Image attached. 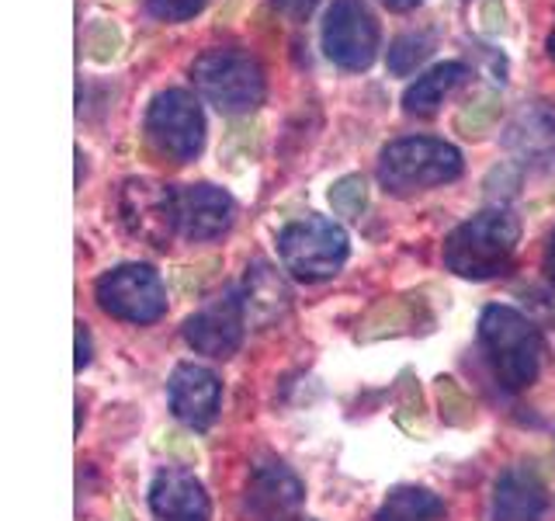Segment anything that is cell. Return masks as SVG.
<instances>
[{
	"instance_id": "44dd1931",
	"label": "cell",
	"mask_w": 555,
	"mask_h": 521,
	"mask_svg": "<svg viewBox=\"0 0 555 521\" xmlns=\"http://www.w3.org/2000/svg\"><path fill=\"white\" fill-rule=\"evenodd\" d=\"M205 4L208 0H143V11L164 25H181V22H191L195 14H202Z\"/></svg>"
},
{
	"instance_id": "9c48e42d",
	"label": "cell",
	"mask_w": 555,
	"mask_h": 521,
	"mask_svg": "<svg viewBox=\"0 0 555 521\" xmlns=\"http://www.w3.org/2000/svg\"><path fill=\"white\" fill-rule=\"evenodd\" d=\"M118 219L135 240L167 247V240L178 233V188L129 178L118 191Z\"/></svg>"
},
{
	"instance_id": "5b68a950",
	"label": "cell",
	"mask_w": 555,
	"mask_h": 521,
	"mask_svg": "<svg viewBox=\"0 0 555 521\" xmlns=\"http://www.w3.org/2000/svg\"><path fill=\"white\" fill-rule=\"evenodd\" d=\"M347 254H351L347 230L326 216L295 219L278 233V257H282V268L295 278V282H306V285L334 278L344 268Z\"/></svg>"
},
{
	"instance_id": "ba28073f",
	"label": "cell",
	"mask_w": 555,
	"mask_h": 521,
	"mask_svg": "<svg viewBox=\"0 0 555 521\" xmlns=\"http://www.w3.org/2000/svg\"><path fill=\"white\" fill-rule=\"evenodd\" d=\"M98 306L126 323H156L167 313V285L150 265H118L94 282Z\"/></svg>"
},
{
	"instance_id": "6da1fadb",
	"label": "cell",
	"mask_w": 555,
	"mask_h": 521,
	"mask_svg": "<svg viewBox=\"0 0 555 521\" xmlns=\"http://www.w3.org/2000/svg\"><path fill=\"white\" fill-rule=\"evenodd\" d=\"M517 243L520 223L511 208H482L448 233L444 268L468 282H490L511 268Z\"/></svg>"
},
{
	"instance_id": "5bb4252c",
	"label": "cell",
	"mask_w": 555,
	"mask_h": 521,
	"mask_svg": "<svg viewBox=\"0 0 555 521\" xmlns=\"http://www.w3.org/2000/svg\"><path fill=\"white\" fill-rule=\"evenodd\" d=\"M503 147H507L520 164L531 167H555V109L548 101H528L525 109L503 129Z\"/></svg>"
},
{
	"instance_id": "8992f818",
	"label": "cell",
	"mask_w": 555,
	"mask_h": 521,
	"mask_svg": "<svg viewBox=\"0 0 555 521\" xmlns=\"http://www.w3.org/2000/svg\"><path fill=\"white\" fill-rule=\"evenodd\" d=\"M143 132L156 153L170 156L173 164H188L205 150V115L195 94L170 87L160 91L146 109Z\"/></svg>"
},
{
	"instance_id": "8fae6325",
	"label": "cell",
	"mask_w": 555,
	"mask_h": 521,
	"mask_svg": "<svg viewBox=\"0 0 555 521\" xmlns=\"http://www.w3.org/2000/svg\"><path fill=\"white\" fill-rule=\"evenodd\" d=\"M167 399H170V414L178 417L181 424H188L191 431H205V428H212V421L219 417L222 382L212 369H205V365L184 361L173 369L167 382Z\"/></svg>"
},
{
	"instance_id": "d6986e66",
	"label": "cell",
	"mask_w": 555,
	"mask_h": 521,
	"mask_svg": "<svg viewBox=\"0 0 555 521\" xmlns=\"http://www.w3.org/2000/svg\"><path fill=\"white\" fill-rule=\"evenodd\" d=\"M247 289H243V306H247V320L268 323L278 313L288 306V292L264 260H257L254 268H247Z\"/></svg>"
},
{
	"instance_id": "4fadbf2b",
	"label": "cell",
	"mask_w": 555,
	"mask_h": 521,
	"mask_svg": "<svg viewBox=\"0 0 555 521\" xmlns=\"http://www.w3.org/2000/svg\"><path fill=\"white\" fill-rule=\"evenodd\" d=\"M150 511L156 521H208L212 504H208V494L195 473L181 466H167L150 483Z\"/></svg>"
},
{
	"instance_id": "52a82bcc",
	"label": "cell",
	"mask_w": 555,
	"mask_h": 521,
	"mask_svg": "<svg viewBox=\"0 0 555 521\" xmlns=\"http://www.w3.org/2000/svg\"><path fill=\"white\" fill-rule=\"evenodd\" d=\"M320 42L330 63L347 69V74H361L378 56L382 46L378 17L364 0H334L323 14Z\"/></svg>"
},
{
	"instance_id": "4316f807",
	"label": "cell",
	"mask_w": 555,
	"mask_h": 521,
	"mask_svg": "<svg viewBox=\"0 0 555 521\" xmlns=\"http://www.w3.org/2000/svg\"><path fill=\"white\" fill-rule=\"evenodd\" d=\"M545 49H548V56L555 60V28L548 31V42H545Z\"/></svg>"
},
{
	"instance_id": "7402d4cb",
	"label": "cell",
	"mask_w": 555,
	"mask_h": 521,
	"mask_svg": "<svg viewBox=\"0 0 555 521\" xmlns=\"http://www.w3.org/2000/svg\"><path fill=\"white\" fill-rule=\"evenodd\" d=\"M330 202H334L337 213L358 216L364 208V181L361 178H344L334 191H330Z\"/></svg>"
},
{
	"instance_id": "cb8c5ba5",
	"label": "cell",
	"mask_w": 555,
	"mask_h": 521,
	"mask_svg": "<svg viewBox=\"0 0 555 521\" xmlns=\"http://www.w3.org/2000/svg\"><path fill=\"white\" fill-rule=\"evenodd\" d=\"M83 365H91V330L77 323V372H83Z\"/></svg>"
},
{
	"instance_id": "603a6c76",
	"label": "cell",
	"mask_w": 555,
	"mask_h": 521,
	"mask_svg": "<svg viewBox=\"0 0 555 521\" xmlns=\"http://www.w3.org/2000/svg\"><path fill=\"white\" fill-rule=\"evenodd\" d=\"M320 0H271V8H278L285 17H292V22H306V17L317 11Z\"/></svg>"
},
{
	"instance_id": "484cf974",
	"label": "cell",
	"mask_w": 555,
	"mask_h": 521,
	"mask_svg": "<svg viewBox=\"0 0 555 521\" xmlns=\"http://www.w3.org/2000/svg\"><path fill=\"white\" fill-rule=\"evenodd\" d=\"M389 11H413V8H421L424 0H382Z\"/></svg>"
},
{
	"instance_id": "83f0119b",
	"label": "cell",
	"mask_w": 555,
	"mask_h": 521,
	"mask_svg": "<svg viewBox=\"0 0 555 521\" xmlns=\"http://www.w3.org/2000/svg\"><path fill=\"white\" fill-rule=\"evenodd\" d=\"M274 521H317V518H302V514H285V518H274Z\"/></svg>"
},
{
	"instance_id": "d4e9b609",
	"label": "cell",
	"mask_w": 555,
	"mask_h": 521,
	"mask_svg": "<svg viewBox=\"0 0 555 521\" xmlns=\"http://www.w3.org/2000/svg\"><path fill=\"white\" fill-rule=\"evenodd\" d=\"M542 271L545 278L555 285V233L548 237V247H545V257H542Z\"/></svg>"
},
{
	"instance_id": "e0dca14e",
	"label": "cell",
	"mask_w": 555,
	"mask_h": 521,
	"mask_svg": "<svg viewBox=\"0 0 555 521\" xmlns=\"http://www.w3.org/2000/svg\"><path fill=\"white\" fill-rule=\"evenodd\" d=\"M468 80V66L451 60V63H438L427 74L416 77L406 91H403V112L410 118H430L441 112V104L459 91V87Z\"/></svg>"
},
{
	"instance_id": "277c9868",
	"label": "cell",
	"mask_w": 555,
	"mask_h": 521,
	"mask_svg": "<svg viewBox=\"0 0 555 521\" xmlns=\"http://www.w3.org/2000/svg\"><path fill=\"white\" fill-rule=\"evenodd\" d=\"M191 84L195 91L212 104L222 115H247L264 104V69L250 56V52L219 46L205 49L202 56L191 63Z\"/></svg>"
},
{
	"instance_id": "ac0fdd59",
	"label": "cell",
	"mask_w": 555,
	"mask_h": 521,
	"mask_svg": "<svg viewBox=\"0 0 555 521\" xmlns=\"http://www.w3.org/2000/svg\"><path fill=\"white\" fill-rule=\"evenodd\" d=\"M444 518V500L427 486H392L378 504L375 521H438Z\"/></svg>"
},
{
	"instance_id": "2e32d148",
	"label": "cell",
	"mask_w": 555,
	"mask_h": 521,
	"mask_svg": "<svg viewBox=\"0 0 555 521\" xmlns=\"http://www.w3.org/2000/svg\"><path fill=\"white\" fill-rule=\"evenodd\" d=\"M548 508V491L542 476L528 466H511L493 486V521H542Z\"/></svg>"
},
{
	"instance_id": "7c38bea8",
	"label": "cell",
	"mask_w": 555,
	"mask_h": 521,
	"mask_svg": "<svg viewBox=\"0 0 555 521\" xmlns=\"http://www.w3.org/2000/svg\"><path fill=\"white\" fill-rule=\"evenodd\" d=\"M236 219V202L230 191L216 185H184L178 188V233L191 243H208L230 233Z\"/></svg>"
},
{
	"instance_id": "30bf717a",
	"label": "cell",
	"mask_w": 555,
	"mask_h": 521,
	"mask_svg": "<svg viewBox=\"0 0 555 521\" xmlns=\"http://www.w3.org/2000/svg\"><path fill=\"white\" fill-rule=\"evenodd\" d=\"M243 327H247V306L243 292L225 289L216 300H208L198 313L184 320V341L198 355L208 358H233L243 344Z\"/></svg>"
},
{
	"instance_id": "ffe728a7",
	"label": "cell",
	"mask_w": 555,
	"mask_h": 521,
	"mask_svg": "<svg viewBox=\"0 0 555 521\" xmlns=\"http://www.w3.org/2000/svg\"><path fill=\"white\" fill-rule=\"evenodd\" d=\"M434 52V31H406L389 46V74L392 77H410L416 74V66H424L427 56Z\"/></svg>"
},
{
	"instance_id": "9a60e30c",
	"label": "cell",
	"mask_w": 555,
	"mask_h": 521,
	"mask_svg": "<svg viewBox=\"0 0 555 521\" xmlns=\"http://www.w3.org/2000/svg\"><path fill=\"white\" fill-rule=\"evenodd\" d=\"M306 491L285 462H257L247 483V511L260 521L285 518L302 504Z\"/></svg>"
},
{
	"instance_id": "7a4b0ae2",
	"label": "cell",
	"mask_w": 555,
	"mask_h": 521,
	"mask_svg": "<svg viewBox=\"0 0 555 521\" xmlns=\"http://www.w3.org/2000/svg\"><path fill=\"white\" fill-rule=\"evenodd\" d=\"M462 170H465V161L459 147H451L444 139H434V136H406L378 153L375 178L386 195L410 199V195H421V191L459 181Z\"/></svg>"
},
{
	"instance_id": "3957f363",
	"label": "cell",
	"mask_w": 555,
	"mask_h": 521,
	"mask_svg": "<svg viewBox=\"0 0 555 521\" xmlns=\"http://www.w3.org/2000/svg\"><path fill=\"white\" fill-rule=\"evenodd\" d=\"M479 344L503 390H528L542 369V338L514 306H486L479 317Z\"/></svg>"
}]
</instances>
